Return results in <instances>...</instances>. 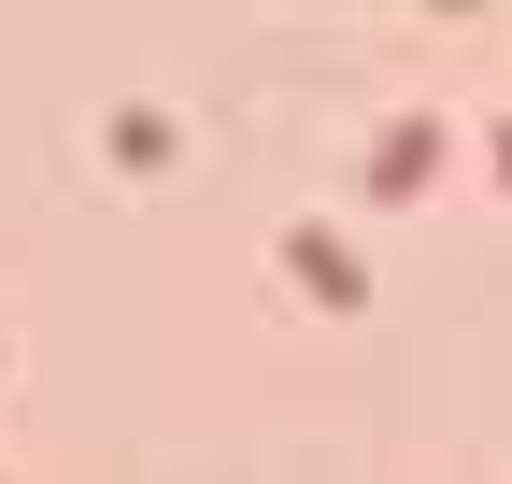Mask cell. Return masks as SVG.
<instances>
[{
  "label": "cell",
  "instance_id": "6da1fadb",
  "mask_svg": "<svg viewBox=\"0 0 512 484\" xmlns=\"http://www.w3.org/2000/svg\"><path fill=\"white\" fill-rule=\"evenodd\" d=\"M441 157V129H427V114H413V129H384V200H413V171Z\"/></svg>",
  "mask_w": 512,
  "mask_h": 484
}]
</instances>
